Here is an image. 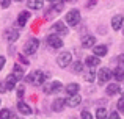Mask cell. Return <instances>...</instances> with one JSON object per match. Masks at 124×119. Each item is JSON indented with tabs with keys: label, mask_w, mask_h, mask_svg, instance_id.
<instances>
[{
	"label": "cell",
	"mask_w": 124,
	"mask_h": 119,
	"mask_svg": "<svg viewBox=\"0 0 124 119\" xmlns=\"http://www.w3.org/2000/svg\"><path fill=\"white\" fill-rule=\"evenodd\" d=\"M118 61H119V64H123V66H124V53L118 56Z\"/></svg>",
	"instance_id": "38"
},
{
	"label": "cell",
	"mask_w": 124,
	"mask_h": 119,
	"mask_svg": "<svg viewBox=\"0 0 124 119\" xmlns=\"http://www.w3.org/2000/svg\"><path fill=\"white\" fill-rule=\"evenodd\" d=\"M27 6L30 9H41L42 8V0H27Z\"/></svg>",
	"instance_id": "24"
},
{
	"label": "cell",
	"mask_w": 124,
	"mask_h": 119,
	"mask_svg": "<svg viewBox=\"0 0 124 119\" xmlns=\"http://www.w3.org/2000/svg\"><path fill=\"white\" fill-rule=\"evenodd\" d=\"M13 74H14V77H16L17 80L24 78V69H22V66H21V64H17V63H16L14 66H13Z\"/></svg>",
	"instance_id": "23"
},
{
	"label": "cell",
	"mask_w": 124,
	"mask_h": 119,
	"mask_svg": "<svg viewBox=\"0 0 124 119\" xmlns=\"http://www.w3.org/2000/svg\"><path fill=\"white\" fill-rule=\"evenodd\" d=\"M16 92H17V97H19V99H22V97H24V94H25V88H24V86H19Z\"/></svg>",
	"instance_id": "32"
},
{
	"label": "cell",
	"mask_w": 124,
	"mask_h": 119,
	"mask_svg": "<svg viewBox=\"0 0 124 119\" xmlns=\"http://www.w3.org/2000/svg\"><path fill=\"white\" fill-rule=\"evenodd\" d=\"M5 85H6V91H13V89L17 86V78L14 77V74H9L5 80Z\"/></svg>",
	"instance_id": "16"
},
{
	"label": "cell",
	"mask_w": 124,
	"mask_h": 119,
	"mask_svg": "<svg viewBox=\"0 0 124 119\" xmlns=\"http://www.w3.org/2000/svg\"><path fill=\"white\" fill-rule=\"evenodd\" d=\"M64 9V2L63 0H54V2H52V8L49 9V11H54V13H61Z\"/></svg>",
	"instance_id": "22"
},
{
	"label": "cell",
	"mask_w": 124,
	"mask_h": 119,
	"mask_svg": "<svg viewBox=\"0 0 124 119\" xmlns=\"http://www.w3.org/2000/svg\"><path fill=\"white\" fill-rule=\"evenodd\" d=\"M16 2H21V0H16Z\"/></svg>",
	"instance_id": "43"
},
{
	"label": "cell",
	"mask_w": 124,
	"mask_h": 119,
	"mask_svg": "<svg viewBox=\"0 0 124 119\" xmlns=\"http://www.w3.org/2000/svg\"><path fill=\"white\" fill-rule=\"evenodd\" d=\"M0 92H6V85H5V82H0Z\"/></svg>",
	"instance_id": "36"
},
{
	"label": "cell",
	"mask_w": 124,
	"mask_h": 119,
	"mask_svg": "<svg viewBox=\"0 0 124 119\" xmlns=\"http://www.w3.org/2000/svg\"><path fill=\"white\" fill-rule=\"evenodd\" d=\"M0 105H2V99H0Z\"/></svg>",
	"instance_id": "42"
},
{
	"label": "cell",
	"mask_w": 124,
	"mask_h": 119,
	"mask_svg": "<svg viewBox=\"0 0 124 119\" xmlns=\"http://www.w3.org/2000/svg\"><path fill=\"white\" fill-rule=\"evenodd\" d=\"M61 89H63V83L58 82V80H54V82H50V83H44V86H42V91H44L46 94L60 92Z\"/></svg>",
	"instance_id": "4"
},
{
	"label": "cell",
	"mask_w": 124,
	"mask_h": 119,
	"mask_svg": "<svg viewBox=\"0 0 124 119\" xmlns=\"http://www.w3.org/2000/svg\"><path fill=\"white\" fill-rule=\"evenodd\" d=\"M80 118L82 119H93V114L90 113V110H83L82 113H80Z\"/></svg>",
	"instance_id": "30"
},
{
	"label": "cell",
	"mask_w": 124,
	"mask_h": 119,
	"mask_svg": "<svg viewBox=\"0 0 124 119\" xmlns=\"http://www.w3.org/2000/svg\"><path fill=\"white\" fill-rule=\"evenodd\" d=\"M85 64H86L90 69H93V67H96V66L101 64V58H97L96 55H88L86 58H85Z\"/></svg>",
	"instance_id": "18"
},
{
	"label": "cell",
	"mask_w": 124,
	"mask_h": 119,
	"mask_svg": "<svg viewBox=\"0 0 124 119\" xmlns=\"http://www.w3.org/2000/svg\"><path fill=\"white\" fill-rule=\"evenodd\" d=\"M28 19H30V13L28 11H21L17 16V25L19 27H25L28 22Z\"/></svg>",
	"instance_id": "19"
},
{
	"label": "cell",
	"mask_w": 124,
	"mask_h": 119,
	"mask_svg": "<svg viewBox=\"0 0 124 119\" xmlns=\"http://www.w3.org/2000/svg\"><path fill=\"white\" fill-rule=\"evenodd\" d=\"M11 110H8V108H2L0 110V119H11Z\"/></svg>",
	"instance_id": "28"
},
{
	"label": "cell",
	"mask_w": 124,
	"mask_h": 119,
	"mask_svg": "<svg viewBox=\"0 0 124 119\" xmlns=\"http://www.w3.org/2000/svg\"><path fill=\"white\" fill-rule=\"evenodd\" d=\"M82 69H83V63L82 61H74L72 63V72L74 74H80Z\"/></svg>",
	"instance_id": "27"
},
{
	"label": "cell",
	"mask_w": 124,
	"mask_h": 119,
	"mask_svg": "<svg viewBox=\"0 0 124 119\" xmlns=\"http://www.w3.org/2000/svg\"><path fill=\"white\" fill-rule=\"evenodd\" d=\"M46 2H54V0H46Z\"/></svg>",
	"instance_id": "40"
},
{
	"label": "cell",
	"mask_w": 124,
	"mask_h": 119,
	"mask_svg": "<svg viewBox=\"0 0 124 119\" xmlns=\"http://www.w3.org/2000/svg\"><path fill=\"white\" fill-rule=\"evenodd\" d=\"M44 82H46V74H42L41 70H31L27 75V83H30V85L41 86L44 85Z\"/></svg>",
	"instance_id": "1"
},
{
	"label": "cell",
	"mask_w": 124,
	"mask_h": 119,
	"mask_svg": "<svg viewBox=\"0 0 124 119\" xmlns=\"http://www.w3.org/2000/svg\"><path fill=\"white\" fill-rule=\"evenodd\" d=\"M9 5H11V0H0V6L2 8H9Z\"/></svg>",
	"instance_id": "33"
},
{
	"label": "cell",
	"mask_w": 124,
	"mask_h": 119,
	"mask_svg": "<svg viewBox=\"0 0 124 119\" xmlns=\"http://www.w3.org/2000/svg\"><path fill=\"white\" fill-rule=\"evenodd\" d=\"M63 2H64V3H66V2H72V0H63Z\"/></svg>",
	"instance_id": "39"
},
{
	"label": "cell",
	"mask_w": 124,
	"mask_h": 119,
	"mask_svg": "<svg viewBox=\"0 0 124 119\" xmlns=\"http://www.w3.org/2000/svg\"><path fill=\"white\" fill-rule=\"evenodd\" d=\"M94 46H96V36L86 35V36L82 38V47L83 49H93Z\"/></svg>",
	"instance_id": "12"
},
{
	"label": "cell",
	"mask_w": 124,
	"mask_h": 119,
	"mask_svg": "<svg viewBox=\"0 0 124 119\" xmlns=\"http://www.w3.org/2000/svg\"><path fill=\"white\" fill-rule=\"evenodd\" d=\"M17 111L21 114H24V116H28V114H31L33 111H31V107L27 104V102H17Z\"/></svg>",
	"instance_id": "14"
},
{
	"label": "cell",
	"mask_w": 124,
	"mask_h": 119,
	"mask_svg": "<svg viewBox=\"0 0 124 119\" xmlns=\"http://www.w3.org/2000/svg\"><path fill=\"white\" fill-rule=\"evenodd\" d=\"M19 61H21V63L22 64H24V66H28V64H30V61H28V60H25V56H19Z\"/></svg>",
	"instance_id": "34"
},
{
	"label": "cell",
	"mask_w": 124,
	"mask_h": 119,
	"mask_svg": "<svg viewBox=\"0 0 124 119\" xmlns=\"http://www.w3.org/2000/svg\"><path fill=\"white\" fill-rule=\"evenodd\" d=\"M19 36H21V33H19L17 30H14V28H11V30H8V31L5 33V38L9 41V42H14V41H17Z\"/></svg>",
	"instance_id": "21"
},
{
	"label": "cell",
	"mask_w": 124,
	"mask_h": 119,
	"mask_svg": "<svg viewBox=\"0 0 124 119\" xmlns=\"http://www.w3.org/2000/svg\"><path fill=\"white\" fill-rule=\"evenodd\" d=\"M107 116H108V113H107V110L104 107L96 110V119H107Z\"/></svg>",
	"instance_id": "26"
},
{
	"label": "cell",
	"mask_w": 124,
	"mask_h": 119,
	"mask_svg": "<svg viewBox=\"0 0 124 119\" xmlns=\"http://www.w3.org/2000/svg\"><path fill=\"white\" fill-rule=\"evenodd\" d=\"M107 53H108V47H107L105 44H96V46L93 47V55H96L97 58H102Z\"/></svg>",
	"instance_id": "9"
},
{
	"label": "cell",
	"mask_w": 124,
	"mask_h": 119,
	"mask_svg": "<svg viewBox=\"0 0 124 119\" xmlns=\"http://www.w3.org/2000/svg\"><path fill=\"white\" fill-rule=\"evenodd\" d=\"M123 27H124V17L121 14L113 16V17H112V28L115 31H118V30H121Z\"/></svg>",
	"instance_id": "11"
},
{
	"label": "cell",
	"mask_w": 124,
	"mask_h": 119,
	"mask_svg": "<svg viewBox=\"0 0 124 119\" xmlns=\"http://www.w3.org/2000/svg\"><path fill=\"white\" fill-rule=\"evenodd\" d=\"M47 44L52 49H61L63 47V39L57 35H49L47 36Z\"/></svg>",
	"instance_id": "8"
},
{
	"label": "cell",
	"mask_w": 124,
	"mask_h": 119,
	"mask_svg": "<svg viewBox=\"0 0 124 119\" xmlns=\"http://www.w3.org/2000/svg\"><path fill=\"white\" fill-rule=\"evenodd\" d=\"M52 31L57 35H61V36H68V33H69V28H68V25L64 24V22L58 21L55 22L54 25H52Z\"/></svg>",
	"instance_id": "7"
},
{
	"label": "cell",
	"mask_w": 124,
	"mask_h": 119,
	"mask_svg": "<svg viewBox=\"0 0 124 119\" xmlns=\"http://www.w3.org/2000/svg\"><path fill=\"white\" fill-rule=\"evenodd\" d=\"M119 91H121V86H119L118 83H108V85L105 86V92H107V96L119 94Z\"/></svg>",
	"instance_id": "17"
},
{
	"label": "cell",
	"mask_w": 124,
	"mask_h": 119,
	"mask_svg": "<svg viewBox=\"0 0 124 119\" xmlns=\"http://www.w3.org/2000/svg\"><path fill=\"white\" fill-rule=\"evenodd\" d=\"M5 64H6V58L5 56H0V70L5 67Z\"/></svg>",
	"instance_id": "35"
},
{
	"label": "cell",
	"mask_w": 124,
	"mask_h": 119,
	"mask_svg": "<svg viewBox=\"0 0 124 119\" xmlns=\"http://www.w3.org/2000/svg\"><path fill=\"white\" fill-rule=\"evenodd\" d=\"M39 49V39L35 36L28 38L27 42L24 44V53L25 55H33V53H36V50Z\"/></svg>",
	"instance_id": "2"
},
{
	"label": "cell",
	"mask_w": 124,
	"mask_h": 119,
	"mask_svg": "<svg viewBox=\"0 0 124 119\" xmlns=\"http://www.w3.org/2000/svg\"><path fill=\"white\" fill-rule=\"evenodd\" d=\"M96 3H97V0H90V2L86 3V6H88V8H91V6H94Z\"/></svg>",
	"instance_id": "37"
},
{
	"label": "cell",
	"mask_w": 124,
	"mask_h": 119,
	"mask_svg": "<svg viewBox=\"0 0 124 119\" xmlns=\"http://www.w3.org/2000/svg\"><path fill=\"white\" fill-rule=\"evenodd\" d=\"M79 91H80L79 83H69V85L64 86V92H66L68 96H76V94H79Z\"/></svg>",
	"instance_id": "15"
},
{
	"label": "cell",
	"mask_w": 124,
	"mask_h": 119,
	"mask_svg": "<svg viewBox=\"0 0 124 119\" xmlns=\"http://www.w3.org/2000/svg\"><path fill=\"white\" fill-rule=\"evenodd\" d=\"M72 63V53L71 52H61L60 55L57 56V64H58V67H68L69 64Z\"/></svg>",
	"instance_id": "6"
},
{
	"label": "cell",
	"mask_w": 124,
	"mask_h": 119,
	"mask_svg": "<svg viewBox=\"0 0 124 119\" xmlns=\"http://www.w3.org/2000/svg\"><path fill=\"white\" fill-rule=\"evenodd\" d=\"M123 35H124V27H123Z\"/></svg>",
	"instance_id": "41"
},
{
	"label": "cell",
	"mask_w": 124,
	"mask_h": 119,
	"mask_svg": "<svg viewBox=\"0 0 124 119\" xmlns=\"http://www.w3.org/2000/svg\"><path fill=\"white\" fill-rule=\"evenodd\" d=\"M107 119H121V116H119L118 111H112V113L107 116Z\"/></svg>",
	"instance_id": "31"
},
{
	"label": "cell",
	"mask_w": 124,
	"mask_h": 119,
	"mask_svg": "<svg viewBox=\"0 0 124 119\" xmlns=\"http://www.w3.org/2000/svg\"><path fill=\"white\" fill-rule=\"evenodd\" d=\"M64 105H66V99H61V97L54 99V102H52V111L61 113V111L64 110Z\"/></svg>",
	"instance_id": "10"
},
{
	"label": "cell",
	"mask_w": 124,
	"mask_h": 119,
	"mask_svg": "<svg viewBox=\"0 0 124 119\" xmlns=\"http://www.w3.org/2000/svg\"><path fill=\"white\" fill-rule=\"evenodd\" d=\"M64 21H66V24L69 25V27H77L80 22V11L76 8L69 9V11L66 13V16H64Z\"/></svg>",
	"instance_id": "3"
},
{
	"label": "cell",
	"mask_w": 124,
	"mask_h": 119,
	"mask_svg": "<svg viewBox=\"0 0 124 119\" xmlns=\"http://www.w3.org/2000/svg\"><path fill=\"white\" fill-rule=\"evenodd\" d=\"M112 74H113V78H115L116 82H124V67H121V66L115 67V69L112 70Z\"/></svg>",
	"instance_id": "20"
},
{
	"label": "cell",
	"mask_w": 124,
	"mask_h": 119,
	"mask_svg": "<svg viewBox=\"0 0 124 119\" xmlns=\"http://www.w3.org/2000/svg\"><path fill=\"white\" fill-rule=\"evenodd\" d=\"M80 104H82V97H80L79 94L69 96V97L66 99V107H69V108H76V107H79Z\"/></svg>",
	"instance_id": "13"
},
{
	"label": "cell",
	"mask_w": 124,
	"mask_h": 119,
	"mask_svg": "<svg viewBox=\"0 0 124 119\" xmlns=\"http://www.w3.org/2000/svg\"><path fill=\"white\" fill-rule=\"evenodd\" d=\"M96 74H97V82H99L101 86L105 85L110 78H113V74H112V70H110L108 67H101L99 72H96Z\"/></svg>",
	"instance_id": "5"
},
{
	"label": "cell",
	"mask_w": 124,
	"mask_h": 119,
	"mask_svg": "<svg viewBox=\"0 0 124 119\" xmlns=\"http://www.w3.org/2000/svg\"><path fill=\"white\" fill-rule=\"evenodd\" d=\"M96 77H97V74L94 72V70L90 69V70H88V72L83 75V80H85V82H88V83H93L94 80H96Z\"/></svg>",
	"instance_id": "25"
},
{
	"label": "cell",
	"mask_w": 124,
	"mask_h": 119,
	"mask_svg": "<svg viewBox=\"0 0 124 119\" xmlns=\"http://www.w3.org/2000/svg\"><path fill=\"white\" fill-rule=\"evenodd\" d=\"M116 108H118L119 113H124V96L118 99V104H116Z\"/></svg>",
	"instance_id": "29"
}]
</instances>
